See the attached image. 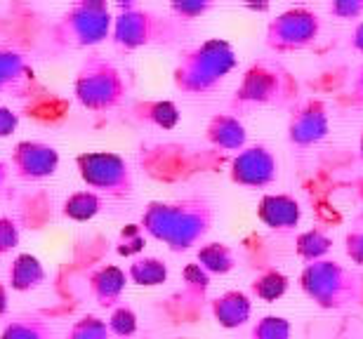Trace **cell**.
Returning <instances> with one entry per match:
<instances>
[{"mask_svg": "<svg viewBox=\"0 0 363 339\" xmlns=\"http://www.w3.org/2000/svg\"><path fill=\"white\" fill-rule=\"evenodd\" d=\"M21 241V226L14 217L0 214V255H10Z\"/></svg>", "mask_w": 363, "mask_h": 339, "instance_id": "obj_31", "label": "cell"}, {"mask_svg": "<svg viewBox=\"0 0 363 339\" xmlns=\"http://www.w3.org/2000/svg\"><path fill=\"white\" fill-rule=\"evenodd\" d=\"M196 264L203 271L213 276H224L236 266V252L229 248L227 243H206L196 252Z\"/></svg>", "mask_w": 363, "mask_h": 339, "instance_id": "obj_19", "label": "cell"}, {"mask_svg": "<svg viewBox=\"0 0 363 339\" xmlns=\"http://www.w3.org/2000/svg\"><path fill=\"white\" fill-rule=\"evenodd\" d=\"M215 210L206 198L151 200L144 207L140 229L172 252H186L210 234Z\"/></svg>", "mask_w": 363, "mask_h": 339, "instance_id": "obj_1", "label": "cell"}, {"mask_svg": "<svg viewBox=\"0 0 363 339\" xmlns=\"http://www.w3.org/2000/svg\"><path fill=\"white\" fill-rule=\"evenodd\" d=\"M210 314L222 328L236 330L243 328L252 316V301L241 290H227L210 301Z\"/></svg>", "mask_w": 363, "mask_h": 339, "instance_id": "obj_17", "label": "cell"}, {"mask_svg": "<svg viewBox=\"0 0 363 339\" xmlns=\"http://www.w3.org/2000/svg\"><path fill=\"white\" fill-rule=\"evenodd\" d=\"M45 266L31 252H19L7 269V287L12 292H33L45 283Z\"/></svg>", "mask_w": 363, "mask_h": 339, "instance_id": "obj_18", "label": "cell"}, {"mask_svg": "<svg viewBox=\"0 0 363 339\" xmlns=\"http://www.w3.org/2000/svg\"><path fill=\"white\" fill-rule=\"evenodd\" d=\"M60 151L52 144L24 139L17 142L10 156V170L24 182H43L60 170Z\"/></svg>", "mask_w": 363, "mask_h": 339, "instance_id": "obj_11", "label": "cell"}, {"mask_svg": "<svg viewBox=\"0 0 363 339\" xmlns=\"http://www.w3.org/2000/svg\"><path fill=\"white\" fill-rule=\"evenodd\" d=\"M250 290L257 299L262 301H276L288 292V278L279 269H264L255 280L250 283Z\"/></svg>", "mask_w": 363, "mask_h": 339, "instance_id": "obj_25", "label": "cell"}, {"mask_svg": "<svg viewBox=\"0 0 363 339\" xmlns=\"http://www.w3.org/2000/svg\"><path fill=\"white\" fill-rule=\"evenodd\" d=\"M128 280L140 287H156L168 280V264L158 257H140L128 266Z\"/></svg>", "mask_w": 363, "mask_h": 339, "instance_id": "obj_20", "label": "cell"}, {"mask_svg": "<svg viewBox=\"0 0 363 339\" xmlns=\"http://www.w3.org/2000/svg\"><path fill=\"white\" fill-rule=\"evenodd\" d=\"M101 196L94 193L90 189H83V191H76L64 200L62 205V214L71 222H90L99 214L101 210Z\"/></svg>", "mask_w": 363, "mask_h": 339, "instance_id": "obj_22", "label": "cell"}, {"mask_svg": "<svg viewBox=\"0 0 363 339\" xmlns=\"http://www.w3.org/2000/svg\"><path fill=\"white\" fill-rule=\"evenodd\" d=\"M137 118L149 122V125H156L161 130H172L179 122V109L172 102H165V99H156V102H142L135 109Z\"/></svg>", "mask_w": 363, "mask_h": 339, "instance_id": "obj_24", "label": "cell"}, {"mask_svg": "<svg viewBox=\"0 0 363 339\" xmlns=\"http://www.w3.org/2000/svg\"><path fill=\"white\" fill-rule=\"evenodd\" d=\"M330 248H333L330 236L325 234V231H321V229L304 231V234L297 236V243H295L297 257H300L302 262H307V264L325 259V255L330 252Z\"/></svg>", "mask_w": 363, "mask_h": 339, "instance_id": "obj_23", "label": "cell"}, {"mask_svg": "<svg viewBox=\"0 0 363 339\" xmlns=\"http://www.w3.org/2000/svg\"><path fill=\"white\" fill-rule=\"evenodd\" d=\"M257 219L274 231H293L302 219V207L288 193H267L257 205Z\"/></svg>", "mask_w": 363, "mask_h": 339, "instance_id": "obj_15", "label": "cell"}, {"mask_svg": "<svg viewBox=\"0 0 363 339\" xmlns=\"http://www.w3.org/2000/svg\"><path fill=\"white\" fill-rule=\"evenodd\" d=\"M184 283H186V292L203 294L210 287V276L199 264H189L184 269Z\"/></svg>", "mask_w": 363, "mask_h": 339, "instance_id": "obj_33", "label": "cell"}, {"mask_svg": "<svg viewBox=\"0 0 363 339\" xmlns=\"http://www.w3.org/2000/svg\"><path fill=\"white\" fill-rule=\"evenodd\" d=\"M297 97V83L290 78L286 69L276 62H255L245 71L241 85L234 92L231 104L234 106H252V104H276L283 106Z\"/></svg>", "mask_w": 363, "mask_h": 339, "instance_id": "obj_8", "label": "cell"}, {"mask_svg": "<svg viewBox=\"0 0 363 339\" xmlns=\"http://www.w3.org/2000/svg\"><path fill=\"white\" fill-rule=\"evenodd\" d=\"M206 139L215 149L222 151H243L248 144V132L245 125L234 113H215L206 125Z\"/></svg>", "mask_w": 363, "mask_h": 339, "instance_id": "obj_16", "label": "cell"}, {"mask_svg": "<svg viewBox=\"0 0 363 339\" xmlns=\"http://www.w3.org/2000/svg\"><path fill=\"white\" fill-rule=\"evenodd\" d=\"M350 99H352L354 106H363V67H359L357 74H354V78H352Z\"/></svg>", "mask_w": 363, "mask_h": 339, "instance_id": "obj_36", "label": "cell"}, {"mask_svg": "<svg viewBox=\"0 0 363 339\" xmlns=\"http://www.w3.org/2000/svg\"><path fill=\"white\" fill-rule=\"evenodd\" d=\"M293 326L283 316H262L250 330V339H290Z\"/></svg>", "mask_w": 363, "mask_h": 339, "instance_id": "obj_27", "label": "cell"}, {"mask_svg": "<svg viewBox=\"0 0 363 339\" xmlns=\"http://www.w3.org/2000/svg\"><path fill=\"white\" fill-rule=\"evenodd\" d=\"M19 127V113H14L10 106L0 104V139H7L17 132Z\"/></svg>", "mask_w": 363, "mask_h": 339, "instance_id": "obj_35", "label": "cell"}, {"mask_svg": "<svg viewBox=\"0 0 363 339\" xmlns=\"http://www.w3.org/2000/svg\"><path fill=\"white\" fill-rule=\"evenodd\" d=\"M0 339H55V330L40 316H19L3 328Z\"/></svg>", "mask_w": 363, "mask_h": 339, "instance_id": "obj_21", "label": "cell"}, {"mask_svg": "<svg viewBox=\"0 0 363 339\" xmlns=\"http://www.w3.org/2000/svg\"><path fill=\"white\" fill-rule=\"evenodd\" d=\"M125 285H128V273L125 269H121L116 264H101L97 269H92L88 276L90 297L101 309L118 306L123 292H125Z\"/></svg>", "mask_w": 363, "mask_h": 339, "instance_id": "obj_13", "label": "cell"}, {"mask_svg": "<svg viewBox=\"0 0 363 339\" xmlns=\"http://www.w3.org/2000/svg\"><path fill=\"white\" fill-rule=\"evenodd\" d=\"M179 24L182 21L175 17H163L137 3H118L113 12L111 42L125 52L149 45H172L179 38Z\"/></svg>", "mask_w": 363, "mask_h": 339, "instance_id": "obj_4", "label": "cell"}, {"mask_svg": "<svg viewBox=\"0 0 363 339\" xmlns=\"http://www.w3.org/2000/svg\"><path fill=\"white\" fill-rule=\"evenodd\" d=\"M354 196H357V200H361V203H363V177L354 182Z\"/></svg>", "mask_w": 363, "mask_h": 339, "instance_id": "obj_40", "label": "cell"}, {"mask_svg": "<svg viewBox=\"0 0 363 339\" xmlns=\"http://www.w3.org/2000/svg\"><path fill=\"white\" fill-rule=\"evenodd\" d=\"M359 149H361V161H363V132H361V142H359Z\"/></svg>", "mask_w": 363, "mask_h": 339, "instance_id": "obj_41", "label": "cell"}, {"mask_svg": "<svg viewBox=\"0 0 363 339\" xmlns=\"http://www.w3.org/2000/svg\"><path fill=\"white\" fill-rule=\"evenodd\" d=\"M345 252L354 264L363 266V210L354 214L350 231L345 236Z\"/></svg>", "mask_w": 363, "mask_h": 339, "instance_id": "obj_30", "label": "cell"}, {"mask_svg": "<svg viewBox=\"0 0 363 339\" xmlns=\"http://www.w3.org/2000/svg\"><path fill=\"white\" fill-rule=\"evenodd\" d=\"M7 309H10V287L0 283V318L7 314Z\"/></svg>", "mask_w": 363, "mask_h": 339, "instance_id": "obj_37", "label": "cell"}, {"mask_svg": "<svg viewBox=\"0 0 363 339\" xmlns=\"http://www.w3.org/2000/svg\"><path fill=\"white\" fill-rule=\"evenodd\" d=\"M113 12L104 0H81L67 7L48 31V45L55 52L88 50L111 38Z\"/></svg>", "mask_w": 363, "mask_h": 339, "instance_id": "obj_3", "label": "cell"}, {"mask_svg": "<svg viewBox=\"0 0 363 339\" xmlns=\"http://www.w3.org/2000/svg\"><path fill=\"white\" fill-rule=\"evenodd\" d=\"M33 69L19 50L0 45V95L24 97L28 85L33 83Z\"/></svg>", "mask_w": 363, "mask_h": 339, "instance_id": "obj_14", "label": "cell"}, {"mask_svg": "<svg viewBox=\"0 0 363 339\" xmlns=\"http://www.w3.org/2000/svg\"><path fill=\"white\" fill-rule=\"evenodd\" d=\"M76 168L90 191L111 200H125L135 191L130 163L113 151H85L76 156Z\"/></svg>", "mask_w": 363, "mask_h": 339, "instance_id": "obj_7", "label": "cell"}, {"mask_svg": "<svg viewBox=\"0 0 363 339\" xmlns=\"http://www.w3.org/2000/svg\"><path fill=\"white\" fill-rule=\"evenodd\" d=\"M321 19L309 7H290V10L276 14L267 24L264 45L276 54L297 52L309 47L318 38Z\"/></svg>", "mask_w": 363, "mask_h": 339, "instance_id": "obj_9", "label": "cell"}, {"mask_svg": "<svg viewBox=\"0 0 363 339\" xmlns=\"http://www.w3.org/2000/svg\"><path fill=\"white\" fill-rule=\"evenodd\" d=\"M177 339H186V337H177Z\"/></svg>", "mask_w": 363, "mask_h": 339, "instance_id": "obj_42", "label": "cell"}, {"mask_svg": "<svg viewBox=\"0 0 363 339\" xmlns=\"http://www.w3.org/2000/svg\"><path fill=\"white\" fill-rule=\"evenodd\" d=\"M352 45H354V50H357V52L363 54V21H361V24H357V28H354Z\"/></svg>", "mask_w": 363, "mask_h": 339, "instance_id": "obj_38", "label": "cell"}, {"mask_svg": "<svg viewBox=\"0 0 363 339\" xmlns=\"http://www.w3.org/2000/svg\"><path fill=\"white\" fill-rule=\"evenodd\" d=\"M213 10L215 3H210V0H179V3H170V14L177 21H196Z\"/></svg>", "mask_w": 363, "mask_h": 339, "instance_id": "obj_29", "label": "cell"}, {"mask_svg": "<svg viewBox=\"0 0 363 339\" xmlns=\"http://www.w3.org/2000/svg\"><path fill=\"white\" fill-rule=\"evenodd\" d=\"M229 179L245 189H267L279 179V158L264 144L245 146L231 161Z\"/></svg>", "mask_w": 363, "mask_h": 339, "instance_id": "obj_10", "label": "cell"}, {"mask_svg": "<svg viewBox=\"0 0 363 339\" xmlns=\"http://www.w3.org/2000/svg\"><path fill=\"white\" fill-rule=\"evenodd\" d=\"M64 339H111V330L99 316H83L67 330Z\"/></svg>", "mask_w": 363, "mask_h": 339, "instance_id": "obj_26", "label": "cell"}, {"mask_svg": "<svg viewBox=\"0 0 363 339\" xmlns=\"http://www.w3.org/2000/svg\"><path fill=\"white\" fill-rule=\"evenodd\" d=\"M10 163H5V161H0V196H3V191H5V186H7V179H10Z\"/></svg>", "mask_w": 363, "mask_h": 339, "instance_id": "obj_39", "label": "cell"}, {"mask_svg": "<svg viewBox=\"0 0 363 339\" xmlns=\"http://www.w3.org/2000/svg\"><path fill=\"white\" fill-rule=\"evenodd\" d=\"M330 130V115L321 99H302L293 106L288 118V142L293 146L307 149L325 139Z\"/></svg>", "mask_w": 363, "mask_h": 339, "instance_id": "obj_12", "label": "cell"}, {"mask_svg": "<svg viewBox=\"0 0 363 339\" xmlns=\"http://www.w3.org/2000/svg\"><path fill=\"white\" fill-rule=\"evenodd\" d=\"M300 287L321 309H347L361 301V278L347 266L321 259L311 262L300 273Z\"/></svg>", "mask_w": 363, "mask_h": 339, "instance_id": "obj_6", "label": "cell"}, {"mask_svg": "<svg viewBox=\"0 0 363 339\" xmlns=\"http://www.w3.org/2000/svg\"><path fill=\"white\" fill-rule=\"evenodd\" d=\"M236 69V52L227 40L213 38L186 50L172 71L175 90L189 97L215 92L231 71Z\"/></svg>", "mask_w": 363, "mask_h": 339, "instance_id": "obj_2", "label": "cell"}, {"mask_svg": "<svg viewBox=\"0 0 363 339\" xmlns=\"http://www.w3.org/2000/svg\"><path fill=\"white\" fill-rule=\"evenodd\" d=\"M106 326L116 337H133L137 333V314L133 311V306L118 304L116 309H111Z\"/></svg>", "mask_w": 363, "mask_h": 339, "instance_id": "obj_28", "label": "cell"}, {"mask_svg": "<svg viewBox=\"0 0 363 339\" xmlns=\"http://www.w3.org/2000/svg\"><path fill=\"white\" fill-rule=\"evenodd\" d=\"M74 95L83 109L106 113L125 102L128 83L123 71L111 59L101 54H88L76 71Z\"/></svg>", "mask_w": 363, "mask_h": 339, "instance_id": "obj_5", "label": "cell"}, {"mask_svg": "<svg viewBox=\"0 0 363 339\" xmlns=\"http://www.w3.org/2000/svg\"><path fill=\"white\" fill-rule=\"evenodd\" d=\"M144 245V231L140 224H128L121 231V245H118V255L130 257L133 252H140Z\"/></svg>", "mask_w": 363, "mask_h": 339, "instance_id": "obj_32", "label": "cell"}, {"mask_svg": "<svg viewBox=\"0 0 363 339\" xmlns=\"http://www.w3.org/2000/svg\"><path fill=\"white\" fill-rule=\"evenodd\" d=\"M328 10L340 19H359L363 14V0H337Z\"/></svg>", "mask_w": 363, "mask_h": 339, "instance_id": "obj_34", "label": "cell"}]
</instances>
